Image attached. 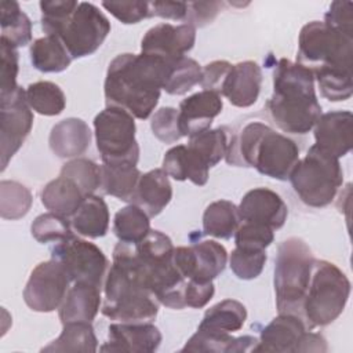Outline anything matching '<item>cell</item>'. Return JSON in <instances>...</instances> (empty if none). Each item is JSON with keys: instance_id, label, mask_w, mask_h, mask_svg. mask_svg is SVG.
Wrapping results in <instances>:
<instances>
[{"instance_id": "25", "label": "cell", "mask_w": 353, "mask_h": 353, "mask_svg": "<svg viewBox=\"0 0 353 353\" xmlns=\"http://www.w3.org/2000/svg\"><path fill=\"white\" fill-rule=\"evenodd\" d=\"M188 150L196 167L208 174L210 168L215 167L228 152L229 135L225 127L207 130L204 132L189 137Z\"/></svg>"}, {"instance_id": "38", "label": "cell", "mask_w": 353, "mask_h": 353, "mask_svg": "<svg viewBox=\"0 0 353 353\" xmlns=\"http://www.w3.org/2000/svg\"><path fill=\"white\" fill-rule=\"evenodd\" d=\"M203 68L194 59L182 57L170 62L163 90L170 95H183L201 81Z\"/></svg>"}, {"instance_id": "47", "label": "cell", "mask_w": 353, "mask_h": 353, "mask_svg": "<svg viewBox=\"0 0 353 353\" xmlns=\"http://www.w3.org/2000/svg\"><path fill=\"white\" fill-rule=\"evenodd\" d=\"M0 52H1V83H0V97L8 95L15 91L19 85L17 84L18 77V51L17 48L11 47L6 41L0 40Z\"/></svg>"}, {"instance_id": "1", "label": "cell", "mask_w": 353, "mask_h": 353, "mask_svg": "<svg viewBox=\"0 0 353 353\" xmlns=\"http://www.w3.org/2000/svg\"><path fill=\"white\" fill-rule=\"evenodd\" d=\"M168 65L170 62L156 55L119 54L106 70V106L121 108L139 120L148 119L159 103Z\"/></svg>"}, {"instance_id": "16", "label": "cell", "mask_w": 353, "mask_h": 353, "mask_svg": "<svg viewBox=\"0 0 353 353\" xmlns=\"http://www.w3.org/2000/svg\"><path fill=\"white\" fill-rule=\"evenodd\" d=\"M108 342L99 347L102 352L152 353L161 343V332L152 323H114L109 325Z\"/></svg>"}, {"instance_id": "10", "label": "cell", "mask_w": 353, "mask_h": 353, "mask_svg": "<svg viewBox=\"0 0 353 353\" xmlns=\"http://www.w3.org/2000/svg\"><path fill=\"white\" fill-rule=\"evenodd\" d=\"M352 59L353 37L320 21H312L301 29L298 37V63L312 70L319 68L352 70Z\"/></svg>"}, {"instance_id": "9", "label": "cell", "mask_w": 353, "mask_h": 353, "mask_svg": "<svg viewBox=\"0 0 353 353\" xmlns=\"http://www.w3.org/2000/svg\"><path fill=\"white\" fill-rule=\"evenodd\" d=\"M134 117L124 109L106 106L94 119L97 149L108 165H135L139 160V145L135 138Z\"/></svg>"}, {"instance_id": "6", "label": "cell", "mask_w": 353, "mask_h": 353, "mask_svg": "<svg viewBox=\"0 0 353 353\" xmlns=\"http://www.w3.org/2000/svg\"><path fill=\"white\" fill-rule=\"evenodd\" d=\"M313 265L312 250L302 239L290 237L280 243L273 279L279 313H291L302 317V305L310 283Z\"/></svg>"}, {"instance_id": "51", "label": "cell", "mask_w": 353, "mask_h": 353, "mask_svg": "<svg viewBox=\"0 0 353 353\" xmlns=\"http://www.w3.org/2000/svg\"><path fill=\"white\" fill-rule=\"evenodd\" d=\"M214 294L215 287L212 281H199L194 279H189L183 291L185 305L194 309L204 307L212 299Z\"/></svg>"}, {"instance_id": "23", "label": "cell", "mask_w": 353, "mask_h": 353, "mask_svg": "<svg viewBox=\"0 0 353 353\" xmlns=\"http://www.w3.org/2000/svg\"><path fill=\"white\" fill-rule=\"evenodd\" d=\"M171 199L172 186L170 176L163 168H154L141 175L131 203L137 204L152 218L157 216Z\"/></svg>"}, {"instance_id": "35", "label": "cell", "mask_w": 353, "mask_h": 353, "mask_svg": "<svg viewBox=\"0 0 353 353\" xmlns=\"http://www.w3.org/2000/svg\"><path fill=\"white\" fill-rule=\"evenodd\" d=\"M149 218L150 216L142 208L131 203L116 212L113 232L119 241L137 245L152 230Z\"/></svg>"}, {"instance_id": "50", "label": "cell", "mask_w": 353, "mask_h": 353, "mask_svg": "<svg viewBox=\"0 0 353 353\" xmlns=\"http://www.w3.org/2000/svg\"><path fill=\"white\" fill-rule=\"evenodd\" d=\"M324 23L346 36L353 37V3L342 0L332 1L324 15Z\"/></svg>"}, {"instance_id": "15", "label": "cell", "mask_w": 353, "mask_h": 353, "mask_svg": "<svg viewBox=\"0 0 353 353\" xmlns=\"http://www.w3.org/2000/svg\"><path fill=\"white\" fill-rule=\"evenodd\" d=\"M196 41V28L188 23H159L150 28L141 40V52L156 55L167 62L189 52Z\"/></svg>"}, {"instance_id": "18", "label": "cell", "mask_w": 353, "mask_h": 353, "mask_svg": "<svg viewBox=\"0 0 353 353\" xmlns=\"http://www.w3.org/2000/svg\"><path fill=\"white\" fill-rule=\"evenodd\" d=\"M309 331L307 324L301 316L279 313L262 331L252 352L296 353L302 339Z\"/></svg>"}, {"instance_id": "33", "label": "cell", "mask_w": 353, "mask_h": 353, "mask_svg": "<svg viewBox=\"0 0 353 353\" xmlns=\"http://www.w3.org/2000/svg\"><path fill=\"white\" fill-rule=\"evenodd\" d=\"M1 10V41L14 48L25 47L32 40V22L14 0H3Z\"/></svg>"}, {"instance_id": "54", "label": "cell", "mask_w": 353, "mask_h": 353, "mask_svg": "<svg viewBox=\"0 0 353 353\" xmlns=\"http://www.w3.org/2000/svg\"><path fill=\"white\" fill-rule=\"evenodd\" d=\"M188 3L183 1H149V17L182 21L186 18Z\"/></svg>"}, {"instance_id": "14", "label": "cell", "mask_w": 353, "mask_h": 353, "mask_svg": "<svg viewBox=\"0 0 353 353\" xmlns=\"http://www.w3.org/2000/svg\"><path fill=\"white\" fill-rule=\"evenodd\" d=\"M0 125L1 171H4L12 156L23 145L33 125V112L22 87L0 97Z\"/></svg>"}, {"instance_id": "42", "label": "cell", "mask_w": 353, "mask_h": 353, "mask_svg": "<svg viewBox=\"0 0 353 353\" xmlns=\"http://www.w3.org/2000/svg\"><path fill=\"white\" fill-rule=\"evenodd\" d=\"M72 222L68 218L61 216L54 212H46L39 215L32 226V236L41 244L47 243H61L73 236Z\"/></svg>"}, {"instance_id": "46", "label": "cell", "mask_w": 353, "mask_h": 353, "mask_svg": "<svg viewBox=\"0 0 353 353\" xmlns=\"http://www.w3.org/2000/svg\"><path fill=\"white\" fill-rule=\"evenodd\" d=\"M274 230L266 225L240 222L234 233L236 247L250 250H266L274 240Z\"/></svg>"}, {"instance_id": "5", "label": "cell", "mask_w": 353, "mask_h": 353, "mask_svg": "<svg viewBox=\"0 0 353 353\" xmlns=\"http://www.w3.org/2000/svg\"><path fill=\"white\" fill-rule=\"evenodd\" d=\"M134 247L148 287L157 302L170 309L186 307L183 291L188 280L174 263L175 247L171 239L160 230H150Z\"/></svg>"}, {"instance_id": "37", "label": "cell", "mask_w": 353, "mask_h": 353, "mask_svg": "<svg viewBox=\"0 0 353 353\" xmlns=\"http://www.w3.org/2000/svg\"><path fill=\"white\" fill-rule=\"evenodd\" d=\"M32 110L43 116H58L66 106V97L62 88L52 81H36L25 90Z\"/></svg>"}, {"instance_id": "12", "label": "cell", "mask_w": 353, "mask_h": 353, "mask_svg": "<svg viewBox=\"0 0 353 353\" xmlns=\"http://www.w3.org/2000/svg\"><path fill=\"white\" fill-rule=\"evenodd\" d=\"M51 258L66 270L70 281L102 288L108 273V258L99 247L74 234L54 245Z\"/></svg>"}, {"instance_id": "41", "label": "cell", "mask_w": 353, "mask_h": 353, "mask_svg": "<svg viewBox=\"0 0 353 353\" xmlns=\"http://www.w3.org/2000/svg\"><path fill=\"white\" fill-rule=\"evenodd\" d=\"M59 175L74 181L85 197L101 189L102 168L90 159L76 157L66 161L62 165Z\"/></svg>"}, {"instance_id": "17", "label": "cell", "mask_w": 353, "mask_h": 353, "mask_svg": "<svg viewBox=\"0 0 353 353\" xmlns=\"http://www.w3.org/2000/svg\"><path fill=\"white\" fill-rule=\"evenodd\" d=\"M237 208L241 222L266 225L273 230L283 228L288 215V207L284 200L268 188L248 190Z\"/></svg>"}, {"instance_id": "29", "label": "cell", "mask_w": 353, "mask_h": 353, "mask_svg": "<svg viewBox=\"0 0 353 353\" xmlns=\"http://www.w3.org/2000/svg\"><path fill=\"white\" fill-rule=\"evenodd\" d=\"M258 339L251 335L239 338L232 334H216L199 330L188 339L182 352H212V353H240L252 352Z\"/></svg>"}, {"instance_id": "27", "label": "cell", "mask_w": 353, "mask_h": 353, "mask_svg": "<svg viewBox=\"0 0 353 353\" xmlns=\"http://www.w3.org/2000/svg\"><path fill=\"white\" fill-rule=\"evenodd\" d=\"M192 276L199 281H212L226 268L228 251L215 240H201L190 245Z\"/></svg>"}, {"instance_id": "34", "label": "cell", "mask_w": 353, "mask_h": 353, "mask_svg": "<svg viewBox=\"0 0 353 353\" xmlns=\"http://www.w3.org/2000/svg\"><path fill=\"white\" fill-rule=\"evenodd\" d=\"M62 332L50 342L41 352H85L98 350V339L91 323H66L62 324Z\"/></svg>"}, {"instance_id": "39", "label": "cell", "mask_w": 353, "mask_h": 353, "mask_svg": "<svg viewBox=\"0 0 353 353\" xmlns=\"http://www.w3.org/2000/svg\"><path fill=\"white\" fill-rule=\"evenodd\" d=\"M321 95L332 102L346 101L352 97V70L335 68H319L313 70Z\"/></svg>"}, {"instance_id": "49", "label": "cell", "mask_w": 353, "mask_h": 353, "mask_svg": "<svg viewBox=\"0 0 353 353\" xmlns=\"http://www.w3.org/2000/svg\"><path fill=\"white\" fill-rule=\"evenodd\" d=\"M161 168L175 181L190 179L192 167L186 145H176L168 149L163 157Z\"/></svg>"}, {"instance_id": "24", "label": "cell", "mask_w": 353, "mask_h": 353, "mask_svg": "<svg viewBox=\"0 0 353 353\" xmlns=\"http://www.w3.org/2000/svg\"><path fill=\"white\" fill-rule=\"evenodd\" d=\"M101 306V288L87 283H74L59 306V320L66 323H92Z\"/></svg>"}, {"instance_id": "44", "label": "cell", "mask_w": 353, "mask_h": 353, "mask_svg": "<svg viewBox=\"0 0 353 353\" xmlns=\"http://www.w3.org/2000/svg\"><path fill=\"white\" fill-rule=\"evenodd\" d=\"M76 0H43L40 1L41 29L50 36H58L68 19L77 10Z\"/></svg>"}, {"instance_id": "30", "label": "cell", "mask_w": 353, "mask_h": 353, "mask_svg": "<svg viewBox=\"0 0 353 353\" xmlns=\"http://www.w3.org/2000/svg\"><path fill=\"white\" fill-rule=\"evenodd\" d=\"M245 320L247 309L241 302L223 299L205 310L197 328L216 334H232L241 330Z\"/></svg>"}, {"instance_id": "36", "label": "cell", "mask_w": 353, "mask_h": 353, "mask_svg": "<svg viewBox=\"0 0 353 353\" xmlns=\"http://www.w3.org/2000/svg\"><path fill=\"white\" fill-rule=\"evenodd\" d=\"M101 189L105 194L123 201H131L141 171L135 165H108L102 164Z\"/></svg>"}, {"instance_id": "2", "label": "cell", "mask_w": 353, "mask_h": 353, "mask_svg": "<svg viewBox=\"0 0 353 353\" xmlns=\"http://www.w3.org/2000/svg\"><path fill=\"white\" fill-rule=\"evenodd\" d=\"M102 314L119 323H152L159 313V302L150 292L138 263L135 247L119 241L113 250V263L103 283Z\"/></svg>"}, {"instance_id": "31", "label": "cell", "mask_w": 353, "mask_h": 353, "mask_svg": "<svg viewBox=\"0 0 353 353\" xmlns=\"http://www.w3.org/2000/svg\"><path fill=\"white\" fill-rule=\"evenodd\" d=\"M30 62L34 69L44 73H58L69 68L72 57L57 36L46 34L30 44Z\"/></svg>"}, {"instance_id": "48", "label": "cell", "mask_w": 353, "mask_h": 353, "mask_svg": "<svg viewBox=\"0 0 353 353\" xmlns=\"http://www.w3.org/2000/svg\"><path fill=\"white\" fill-rule=\"evenodd\" d=\"M102 7L125 25L149 18V1H102Z\"/></svg>"}, {"instance_id": "32", "label": "cell", "mask_w": 353, "mask_h": 353, "mask_svg": "<svg viewBox=\"0 0 353 353\" xmlns=\"http://www.w3.org/2000/svg\"><path fill=\"white\" fill-rule=\"evenodd\" d=\"M241 219L239 208L229 200H216L207 205L203 214L204 234L228 240L234 236Z\"/></svg>"}, {"instance_id": "3", "label": "cell", "mask_w": 353, "mask_h": 353, "mask_svg": "<svg viewBox=\"0 0 353 353\" xmlns=\"http://www.w3.org/2000/svg\"><path fill=\"white\" fill-rule=\"evenodd\" d=\"M276 125L290 134H307L321 116L313 70L281 58L273 70V94L265 105Z\"/></svg>"}, {"instance_id": "22", "label": "cell", "mask_w": 353, "mask_h": 353, "mask_svg": "<svg viewBox=\"0 0 353 353\" xmlns=\"http://www.w3.org/2000/svg\"><path fill=\"white\" fill-rule=\"evenodd\" d=\"M48 143L52 153L58 157L76 159L90 148L91 130L84 120L68 117L51 128Z\"/></svg>"}, {"instance_id": "21", "label": "cell", "mask_w": 353, "mask_h": 353, "mask_svg": "<svg viewBox=\"0 0 353 353\" xmlns=\"http://www.w3.org/2000/svg\"><path fill=\"white\" fill-rule=\"evenodd\" d=\"M262 85L261 66L254 61H243L232 65L221 88L223 95L233 106L250 108L259 97Z\"/></svg>"}, {"instance_id": "43", "label": "cell", "mask_w": 353, "mask_h": 353, "mask_svg": "<svg viewBox=\"0 0 353 353\" xmlns=\"http://www.w3.org/2000/svg\"><path fill=\"white\" fill-rule=\"evenodd\" d=\"M266 259V250L236 247L229 256V266L237 279L254 280L262 273Z\"/></svg>"}, {"instance_id": "11", "label": "cell", "mask_w": 353, "mask_h": 353, "mask_svg": "<svg viewBox=\"0 0 353 353\" xmlns=\"http://www.w3.org/2000/svg\"><path fill=\"white\" fill-rule=\"evenodd\" d=\"M110 22L99 8L81 1L57 36L73 59L94 54L110 33Z\"/></svg>"}, {"instance_id": "28", "label": "cell", "mask_w": 353, "mask_h": 353, "mask_svg": "<svg viewBox=\"0 0 353 353\" xmlns=\"http://www.w3.org/2000/svg\"><path fill=\"white\" fill-rule=\"evenodd\" d=\"M72 228L77 234L98 239L103 237L109 229V208L101 196H87L76 212L72 215Z\"/></svg>"}, {"instance_id": "52", "label": "cell", "mask_w": 353, "mask_h": 353, "mask_svg": "<svg viewBox=\"0 0 353 353\" xmlns=\"http://www.w3.org/2000/svg\"><path fill=\"white\" fill-rule=\"evenodd\" d=\"M232 68V63L225 59H218L207 63L201 70V81L200 85L203 90L214 91L221 95L222 84Z\"/></svg>"}, {"instance_id": "7", "label": "cell", "mask_w": 353, "mask_h": 353, "mask_svg": "<svg viewBox=\"0 0 353 353\" xmlns=\"http://www.w3.org/2000/svg\"><path fill=\"white\" fill-rule=\"evenodd\" d=\"M350 295L347 276L332 262L316 261L302 305V317L309 330L335 321L343 312Z\"/></svg>"}, {"instance_id": "20", "label": "cell", "mask_w": 353, "mask_h": 353, "mask_svg": "<svg viewBox=\"0 0 353 353\" xmlns=\"http://www.w3.org/2000/svg\"><path fill=\"white\" fill-rule=\"evenodd\" d=\"M352 112L334 110L321 113L314 124L316 146L341 159L352 150Z\"/></svg>"}, {"instance_id": "26", "label": "cell", "mask_w": 353, "mask_h": 353, "mask_svg": "<svg viewBox=\"0 0 353 353\" xmlns=\"http://www.w3.org/2000/svg\"><path fill=\"white\" fill-rule=\"evenodd\" d=\"M41 203L50 212L72 218L85 199L79 185L70 178L59 175L50 181L41 190Z\"/></svg>"}, {"instance_id": "19", "label": "cell", "mask_w": 353, "mask_h": 353, "mask_svg": "<svg viewBox=\"0 0 353 353\" xmlns=\"http://www.w3.org/2000/svg\"><path fill=\"white\" fill-rule=\"evenodd\" d=\"M223 102L218 92L201 90L179 103V128L183 137H193L211 128L214 119L222 112Z\"/></svg>"}, {"instance_id": "53", "label": "cell", "mask_w": 353, "mask_h": 353, "mask_svg": "<svg viewBox=\"0 0 353 353\" xmlns=\"http://www.w3.org/2000/svg\"><path fill=\"white\" fill-rule=\"evenodd\" d=\"M222 3L219 1H199V3H188V12H186V23L192 25L193 28H201L211 23L215 17L218 15Z\"/></svg>"}, {"instance_id": "45", "label": "cell", "mask_w": 353, "mask_h": 353, "mask_svg": "<svg viewBox=\"0 0 353 353\" xmlns=\"http://www.w3.org/2000/svg\"><path fill=\"white\" fill-rule=\"evenodd\" d=\"M150 128L153 135L164 143H174L183 137L179 128L178 109L171 106H163L152 114Z\"/></svg>"}, {"instance_id": "4", "label": "cell", "mask_w": 353, "mask_h": 353, "mask_svg": "<svg viewBox=\"0 0 353 353\" xmlns=\"http://www.w3.org/2000/svg\"><path fill=\"white\" fill-rule=\"evenodd\" d=\"M225 159L228 164L254 167L262 175L287 181L299 160V148L295 141L268 124L250 121L229 137Z\"/></svg>"}, {"instance_id": "13", "label": "cell", "mask_w": 353, "mask_h": 353, "mask_svg": "<svg viewBox=\"0 0 353 353\" xmlns=\"http://www.w3.org/2000/svg\"><path fill=\"white\" fill-rule=\"evenodd\" d=\"M70 284L63 266L50 259L40 262L30 273L23 290V301L33 310L40 313H50L59 309Z\"/></svg>"}, {"instance_id": "8", "label": "cell", "mask_w": 353, "mask_h": 353, "mask_svg": "<svg viewBox=\"0 0 353 353\" xmlns=\"http://www.w3.org/2000/svg\"><path fill=\"white\" fill-rule=\"evenodd\" d=\"M288 179L303 204L321 208L335 199L343 183V171L339 159L313 145L298 160Z\"/></svg>"}, {"instance_id": "55", "label": "cell", "mask_w": 353, "mask_h": 353, "mask_svg": "<svg viewBox=\"0 0 353 353\" xmlns=\"http://www.w3.org/2000/svg\"><path fill=\"white\" fill-rule=\"evenodd\" d=\"M327 341L324 339L323 335L310 332V330L305 334L299 352H327Z\"/></svg>"}, {"instance_id": "40", "label": "cell", "mask_w": 353, "mask_h": 353, "mask_svg": "<svg viewBox=\"0 0 353 353\" xmlns=\"http://www.w3.org/2000/svg\"><path fill=\"white\" fill-rule=\"evenodd\" d=\"M30 190L17 181L0 182V214L3 219H19L25 216L32 205Z\"/></svg>"}]
</instances>
